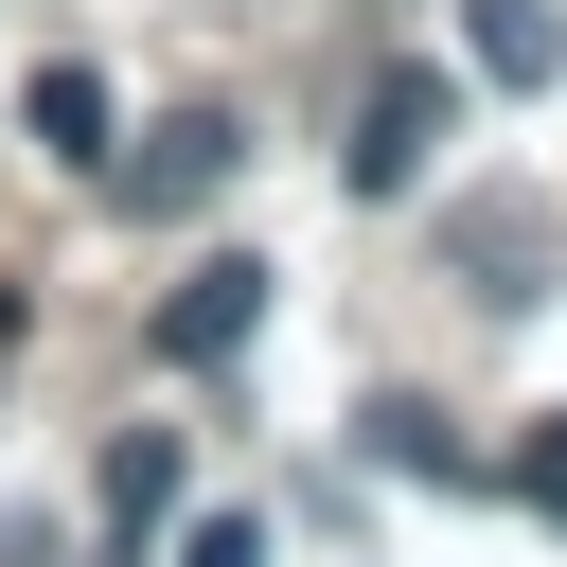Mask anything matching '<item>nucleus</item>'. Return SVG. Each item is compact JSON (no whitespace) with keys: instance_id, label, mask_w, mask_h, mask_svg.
<instances>
[{"instance_id":"9d476101","label":"nucleus","mask_w":567,"mask_h":567,"mask_svg":"<svg viewBox=\"0 0 567 567\" xmlns=\"http://www.w3.org/2000/svg\"><path fill=\"white\" fill-rule=\"evenodd\" d=\"M514 496H532V514H549V532H567V408H549V425H532V443H514Z\"/></svg>"},{"instance_id":"20e7f679","label":"nucleus","mask_w":567,"mask_h":567,"mask_svg":"<svg viewBox=\"0 0 567 567\" xmlns=\"http://www.w3.org/2000/svg\"><path fill=\"white\" fill-rule=\"evenodd\" d=\"M18 124H35V159H71V177H106V142H124V106H106L89 53H53V71L18 89Z\"/></svg>"},{"instance_id":"6e6552de","label":"nucleus","mask_w":567,"mask_h":567,"mask_svg":"<svg viewBox=\"0 0 567 567\" xmlns=\"http://www.w3.org/2000/svg\"><path fill=\"white\" fill-rule=\"evenodd\" d=\"M372 461H390V478H461V443H443V408H408V390L372 408Z\"/></svg>"},{"instance_id":"1a4fd4ad","label":"nucleus","mask_w":567,"mask_h":567,"mask_svg":"<svg viewBox=\"0 0 567 567\" xmlns=\"http://www.w3.org/2000/svg\"><path fill=\"white\" fill-rule=\"evenodd\" d=\"M159 567H266V514H177V549Z\"/></svg>"},{"instance_id":"39448f33","label":"nucleus","mask_w":567,"mask_h":567,"mask_svg":"<svg viewBox=\"0 0 567 567\" xmlns=\"http://www.w3.org/2000/svg\"><path fill=\"white\" fill-rule=\"evenodd\" d=\"M461 53H478L496 89H549V71H567V18H549V0H461Z\"/></svg>"},{"instance_id":"423d86ee","label":"nucleus","mask_w":567,"mask_h":567,"mask_svg":"<svg viewBox=\"0 0 567 567\" xmlns=\"http://www.w3.org/2000/svg\"><path fill=\"white\" fill-rule=\"evenodd\" d=\"M443 266H461L478 301H532V284H549V230H532V213H461V230H443Z\"/></svg>"},{"instance_id":"7ed1b4c3","label":"nucleus","mask_w":567,"mask_h":567,"mask_svg":"<svg viewBox=\"0 0 567 567\" xmlns=\"http://www.w3.org/2000/svg\"><path fill=\"white\" fill-rule=\"evenodd\" d=\"M248 337H266V266H248V248L177 266V301H159V354H177V372H230Z\"/></svg>"},{"instance_id":"0eeeda50","label":"nucleus","mask_w":567,"mask_h":567,"mask_svg":"<svg viewBox=\"0 0 567 567\" xmlns=\"http://www.w3.org/2000/svg\"><path fill=\"white\" fill-rule=\"evenodd\" d=\"M106 514H124V532L177 514V425H124V443H106Z\"/></svg>"},{"instance_id":"f257e3e1","label":"nucleus","mask_w":567,"mask_h":567,"mask_svg":"<svg viewBox=\"0 0 567 567\" xmlns=\"http://www.w3.org/2000/svg\"><path fill=\"white\" fill-rule=\"evenodd\" d=\"M230 159H248V124H230V106H159L142 142H106V195L177 230V213H213V195H230Z\"/></svg>"},{"instance_id":"f03ea898","label":"nucleus","mask_w":567,"mask_h":567,"mask_svg":"<svg viewBox=\"0 0 567 567\" xmlns=\"http://www.w3.org/2000/svg\"><path fill=\"white\" fill-rule=\"evenodd\" d=\"M425 159H443V71H372L337 124V195H408Z\"/></svg>"},{"instance_id":"9b49d317","label":"nucleus","mask_w":567,"mask_h":567,"mask_svg":"<svg viewBox=\"0 0 567 567\" xmlns=\"http://www.w3.org/2000/svg\"><path fill=\"white\" fill-rule=\"evenodd\" d=\"M0 354H18V284H0Z\"/></svg>"}]
</instances>
